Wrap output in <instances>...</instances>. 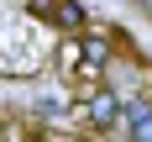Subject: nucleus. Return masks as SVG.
<instances>
[{"label":"nucleus","instance_id":"2","mask_svg":"<svg viewBox=\"0 0 152 142\" xmlns=\"http://www.w3.org/2000/svg\"><path fill=\"white\" fill-rule=\"evenodd\" d=\"M47 21H53L63 37H74V32H84V26H89V16H84V5H79V0H53Z\"/></svg>","mask_w":152,"mask_h":142},{"label":"nucleus","instance_id":"1","mask_svg":"<svg viewBox=\"0 0 152 142\" xmlns=\"http://www.w3.org/2000/svg\"><path fill=\"white\" fill-rule=\"evenodd\" d=\"M84 116H89V126H94V132H110V126H121L126 105H121L110 90H94V95H89V105H84Z\"/></svg>","mask_w":152,"mask_h":142},{"label":"nucleus","instance_id":"3","mask_svg":"<svg viewBox=\"0 0 152 142\" xmlns=\"http://www.w3.org/2000/svg\"><path fill=\"white\" fill-rule=\"evenodd\" d=\"M126 132L131 137H152V95L126 100Z\"/></svg>","mask_w":152,"mask_h":142}]
</instances>
